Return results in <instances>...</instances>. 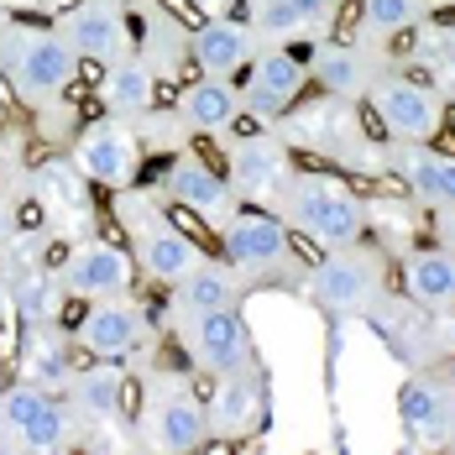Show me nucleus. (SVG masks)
Segmentation results:
<instances>
[{"label": "nucleus", "mask_w": 455, "mask_h": 455, "mask_svg": "<svg viewBox=\"0 0 455 455\" xmlns=\"http://www.w3.org/2000/svg\"><path fill=\"white\" fill-rule=\"evenodd\" d=\"M277 215L288 230L309 235L315 246L335 251V246H356L366 235V204L351 183L330 179V173H293L277 194Z\"/></svg>", "instance_id": "f257e3e1"}, {"label": "nucleus", "mask_w": 455, "mask_h": 455, "mask_svg": "<svg viewBox=\"0 0 455 455\" xmlns=\"http://www.w3.org/2000/svg\"><path fill=\"white\" fill-rule=\"evenodd\" d=\"M0 63L11 74V84L21 100H52L74 84L79 52L68 47L63 32H43V27H5L0 32Z\"/></svg>", "instance_id": "f03ea898"}, {"label": "nucleus", "mask_w": 455, "mask_h": 455, "mask_svg": "<svg viewBox=\"0 0 455 455\" xmlns=\"http://www.w3.org/2000/svg\"><path fill=\"white\" fill-rule=\"evenodd\" d=\"M387 288V262L377 251L356 246H335L324 262L304 273V293L315 299L324 315H366Z\"/></svg>", "instance_id": "7ed1b4c3"}, {"label": "nucleus", "mask_w": 455, "mask_h": 455, "mask_svg": "<svg viewBox=\"0 0 455 455\" xmlns=\"http://www.w3.org/2000/svg\"><path fill=\"white\" fill-rule=\"evenodd\" d=\"M226 257L235 273L251 277H288L299 273V257H293V230L283 215L267 210H241L226 220Z\"/></svg>", "instance_id": "20e7f679"}, {"label": "nucleus", "mask_w": 455, "mask_h": 455, "mask_svg": "<svg viewBox=\"0 0 455 455\" xmlns=\"http://www.w3.org/2000/svg\"><path fill=\"white\" fill-rule=\"evenodd\" d=\"M141 440L168 455L204 451L210 445V413L183 382H157L147 398V413H141Z\"/></svg>", "instance_id": "39448f33"}, {"label": "nucleus", "mask_w": 455, "mask_h": 455, "mask_svg": "<svg viewBox=\"0 0 455 455\" xmlns=\"http://www.w3.org/2000/svg\"><path fill=\"white\" fill-rule=\"evenodd\" d=\"M366 94H371L377 121L398 141H435L445 126V100L419 79H377L366 84Z\"/></svg>", "instance_id": "423d86ee"}, {"label": "nucleus", "mask_w": 455, "mask_h": 455, "mask_svg": "<svg viewBox=\"0 0 455 455\" xmlns=\"http://www.w3.org/2000/svg\"><path fill=\"white\" fill-rule=\"evenodd\" d=\"M183 351L194 356V366L226 377V371H241V366H257V351H251V335L235 309H210V315H183L179 319Z\"/></svg>", "instance_id": "0eeeda50"}, {"label": "nucleus", "mask_w": 455, "mask_h": 455, "mask_svg": "<svg viewBox=\"0 0 455 455\" xmlns=\"http://www.w3.org/2000/svg\"><path fill=\"white\" fill-rule=\"evenodd\" d=\"M63 293H74V299H121V293H132V257L116 246V241H79L68 257H63Z\"/></svg>", "instance_id": "6e6552de"}, {"label": "nucleus", "mask_w": 455, "mask_h": 455, "mask_svg": "<svg viewBox=\"0 0 455 455\" xmlns=\"http://www.w3.org/2000/svg\"><path fill=\"white\" fill-rule=\"evenodd\" d=\"M74 163H79L84 179L110 183V188H126V183L137 179V168H141L137 132H132L121 116L94 121V126H84V137H79V147H74Z\"/></svg>", "instance_id": "1a4fd4ad"}, {"label": "nucleus", "mask_w": 455, "mask_h": 455, "mask_svg": "<svg viewBox=\"0 0 455 455\" xmlns=\"http://www.w3.org/2000/svg\"><path fill=\"white\" fill-rule=\"evenodd\" d=\"M152 340V324L141 315V304H132V293L121 299H94V309L79 319V346L105 356V362H121Z\"/></svg>", "instance_id": "9d476101"}, {"label": "nucleus", "mask_w": 455, "mask_h": 455, "mask_svg": "<svg viewBox=\"0 0 455 455\" xmlns=\"http://www.w3.org/2000/svg\"><path fill=\"white\" fill-rule=\"evenodd\" d=\"M398 424L413 445L455 440V387H445L440 377H409L398 387Z\"/></svg>", "instance_id": "9b49d317"}, {"label": "nucleus", "mask_w": 455, "mask_h": 455, "mask_svg": "<svg viewBox=\"0 0 455 455\" xmlns=\"http://www.w3.org/2000/svg\"><path fill=\"white\" fill-rule=\"evenodd\" d=\"M293 179L288 147L273 137H251L230 147V194L251 199V204H277L283 183Z\"/></svg>", "instance_id": "f8f14e48"}, {"label": "nucleus", "mask_w": 455, "mask_h": 455, "mask_svg": "<svg viewBox=\"0 0 455 455\" xmlns=\"http://www.w3.org/2000/svg\"><path fill=\"white\" fill-rule=\"evenodd\" d=\"M63 37L79 58H100V63H116L132 52V32H126V11L116 0H84L63 16Z\"/></svg>", "instance_id": "ddd939ff"}, {"label": "nucleus", "mask_w": 455, "mask_h": 455, "mask_svg": "<svg viewBox=\"0 0 455 455\" xmlns=\"http://www.w3.org/2000/svg\"><path fill=\"white\" fill-rule=\"evenodd\" d=\"M262 409H267V382L257 366H241V371H226L220 387L210 393V435H251L262 424Z\"/></svg>", "instance_id": "4468645a"}, {"label": "nucleus", "mask_w": 455, "mask_h": 455, "mask_svg": "<svg viewBox=\"0 0 455 455\" xmlns=\"http://www.w3.org/2000/svg\"><path fill=\"white\" fill-rule=\"evenodd\" d=\"M137 262H141V273H152L157 283L173 288L179 277H188L204 262V251L179 226H168V220H141L137 226Z\"/></svg>", "instance_id": "2eb2a0df"}, {"label": "nucleus", "mask_w": 455, "mask_h": 455, "mask_svg": "<svg viewBox=\"0 0 455 455\" xmlns=\"http://www.w3.org/2000/svg\"><path fill=\"white\" fill-rule=\"evenodd\" d=\"M188 52H194V63L204 68V74H241L246 63H251V52H257V32L246 27V21H230V16H210L194 37H188Z\"/></svg>", "instance_id": "dca6fc26"}, {"label": "nucleus", "mask_w": 455, "mask_h": 455, "mask_svg": "<svg viewBox=\"0 0 455 455\" xmlns=\"http://www.w3.org/2000/svg\"><path fill=\"white\" fill-rule=\"evenodd\" d=\"M163 188H168V199L188 204L204 220H220V226L230 220V183L199 157H173L168 173H163Z\"/></svg>", "instance_id": "f3484780"}, {"label": "nucleus", "mask_w": 455, "mask_h": 455, "mask_svg": "<svg viewBox=\"0 0 455 455\" xmlns=\"http://www.w3.org/2000/svg\"><path fill=\"white\" fill-rule=\"evenodd\" d=\"M335 16V0H251V32L267 43H293V37H319Z\"/></svg>", "instance_id": "a211bd4d"}, {"label": "nucleus", "mask_w": 455, "mask_h": 455, "mask_svg": "<svg viewBox=\"0 0 455 455\" xmlns=\"http://www.w3.org/2000/svg\"><path fill=\"white\" fill-rule=\"evenodd\" d=\"M398 173H403V183H409V194L419 204H429V210H455V157L424 152V141H403Z\"/></svg>", "instance_id": "6ab92c4d"}, {"label": "nucleus", "mask_w": 455, "mask_h": 455, "mask_svg": "<svg viewBox=\"0 0 455 455\" xmlns=\"http://www.w3.org/2000/svg\"><path fill=\"white\" fill-rule=\"evenodd\" d=\"M68 398H74V413H79V419H90V424H116V419L126 413V371L116 362L84 366V371H74Z\"/></svg>", "instance_id": "aec40b11"}, {"label": "nucleus", "mask_w": 455, "mask_h": 455, "mask_svg": "<svg viewBox=\"0 0 455 455\" xmlns=\"http://www.w3.org/2000/svg\"><path fill=\"white\" fill-rule=\"evenodd\" d=\"M179 116L183 126H194V132H230L235 126V116H241V90L220 79V74H204V79H194L188 90L179 94Z\"/></svg>", "instance_id": "412c9836"}, {"label": "nucleus", "mask_w": 455, "mask_h": 455, "mask_svg": "<svg viewBox=\"0 0 455 455\" xmlns=\"http://www.w3.org/2000/svg\"><path fill=\"white\" fill-rule=\"evenodd\" d=\"M235 299H241V277L230 262H199L188 277L173 283V309L183 315H210V309H235Z\"/></svg>", "instance_id": "4be33fe9"}, {"label": "nucleus", "mask_w": 455, "mask_h": 455, "mask_svg": "<svg viewBox=\"0 0 455 455\" xmlns=\"http://www.w3.org/2000/svg\"><path fill=\"white\" fill-rule=\"evenodd\" d=\"M309 79H315L319 90H330L335 100H356V94H366V84H371V68H366L362 47L319 43L315 52H309Z\"/></svg>", "instance_id": "5701e85b"}, {"label": "nucleus", "mask_w": 455, "mask_h": 455, "mask_svg": "<svg viewBox=\"0 0 455 455\" xmlns=\"http://www.w3.org/2000/svg\"><path fill=\"white\" fill-rule=\"evenodd\" d=\"M398 277H403V293L424 309L455 304V251H409Z\"/></svg>", "instance_id": "b1692460"}, {"label": "nucleus", "mask_w": 455, "mask_h": 455, "mask_svg": "<svg viewBox=\"0 0 455 455\" xmlns=\"http://www.w3.org/2000/svg\"><path fill=\"white\" fill-rule=\"evenodd\" d=\"M100 100H105V110L110 116H121V121H132V116H147V105H152V63L147 58H116L110 68H105V79H100Z\"/></svg>", "instance_id": "393cba45"}, {"label": "nucleus", "mask_w": 455, "mask_h": 455, "mask_svg": "<svg viewBox=\"0 0 455 455\" xmlns=\"http://www.w3.org/2000/svg\"><path fill=\"white\" fill-rule=\"evenodd\" d=\"M32 335H27V351H21V371H27V382H37L47 393H58V387H68L74 382V356H68V346H63V335H52V324H27Z\"/></svg>", "instance_id": "a878e982"}, {"label": "nucleus", "mask_w": 455, "mask_h": 455, "mask_svg": "<svg viewBox=\"0 0 455 455\" xmlns=\"http://www.w3.org/2000/svg\"><path fill=\"white\" fill-rule=\"evenodd\" d=\"M11 309L27 319V324H52L63 309V277H52L47 267H21L5 288Z\"/></svg>", "instance_id": "bb28decb"}, {"label": "nucleus", "mask_w": 455, "mask_h": 455, "mask_svg": "<svg viewBox=\"0 0 455 455\" xmlns=\"http://www.w3.org/2000/svg\"><path fill=\"white\" fill-rule=\"evenodd\" d=\"M74 440H79V413H74V403H58V398H52L32 424L16 429V445H21V451H47L52 455V451H68Z\"/></svg>", "instance_id": "cd10ccee"}, {"label": "nucleus", "mask_w": 455, "mask_h": 455, "mask_svg": "<svg viewBox=\"0 0 455 455\" xmlns=\"http://www.w3.org/2000/svg\"><path fill=\"white\" fill-rule=\"evenodd\" d=\"M251 84L273 90L277 100H299L309 84V63H299L288 47H267V52H251Z\"/></svg>", "instance_id": "c85d7f7f"}, {"label": "nucleus", "mask_w": 455, "mask_h": 455, "mask_svg": "<svg viewBox=\"0 0 455 455\" xmlns=\"http://www.w3.org/2000/svg\"><path fill=\"white\" fill-rule=\"evenodd\" d=\"M429 16V0H362V32L371 43H387Z\"/></svg>", "instance_id": "c756f323"}, {"label": "nucleus", "mask_w": 455, "mask_h": 455, "mask_svg": "<svg viewBox=\"0 0 455 455\" xmlns=\"http://www.w3.org/2000/svg\"><path fill=\"white\" fill-rule=\"evenodd\" d=\"M47 403H52V393L21 377L16 387H5V393H0V429H11V435H16V429H21V424H32Z\"/></svg>", "instance_id": "7c9ffc66"}, {"label": "nucleus", "mask_w": 455, "mask_h": 455, "mask_svg": "<svg viewBox=\"0 0 455 455\" xmlns=\"http://www.w3.org/2000/svg\"><path fill=\"white\" fill-rule=\"evenodd\" d=\"M283 105H288V100H277L273 90H262V84L246 79V90H241V110H251V116H262V121H277Z\"/></svg>", "instance_id": "2f4dec72"}, {"label": "nucleus", "mask_w": 455, "mask_h": 455, "mask_svg": "<svg viewBox=\"0 0 455 455\" xmlns=\"http://www.w3.org/2000/svg\"><path fill=\"white\" fill-rule=\"evenodd\" d=\"M11 241V204H5V194H0V246Z\"/></svg>", "instance_id": "473e14b6"}, {"label": "nucleus", "mask_w": 455, "mask_h": 455, "mask_svg": "<svg viewBox=\"0 0 455 455\" xmlns=\"http://www.w3.org/2000/svg\"><path fill=\"white\" fill-rule=\"evenodd\" d=\"M194 5H199V11H210V16H226L230 0H194Z\"/></svg>", "instance_id": "72a5a7b5"}, {"label": "nucleus", "mask_w": 455, "mask_h": 455, "mask_svg": "<svg viewBox=\"0 0 455 455\" xmlns=\"http://www.w3.org/2000/svg\"><path fill=\"white\" fill-rule=\"evenodd\" d=\"M0 5H27V11H37V5H47V0H0Z\"/></svg>", "instance_id": "f704fd0d"}, {"label": "nucleus", "mask_w": 455, "mask_h": 455, "mask_svg": "<svg viewBox=\"0 0 455 455\" xmlns=\"http://www.w3.org/2000/svg\"><path fill=\"white\" fill-rule=\"evenodd\" d=\"M5 27H11V11H5V5H0V32H5Z\"/></svg>", "instance_id": "c9c22d12"}, {"label": "nucleus", "mask_w": 455, "mask_h": 455, "mask_svg": "<svg viewBox=\"0 0 455 455\" xmlns=\"http://www.w3.org/2000/svg\"><path fill=\"white\" fill-rule=\"evenodd\" d=\"M5 309H11V299H5V288H0V319H5Z\"/></svg>", "instance_id": "e433bc0d"}, {"label": "nucleus", "mask_w": 455, "mask_h": 455, "mask_svg": "<svg viewBox=\"0 0 455 455\" xmlns=\"http://www.w3.org/2000/svg\"><path fill=\"white\" fill-rule=\"evenodd\" d=\"M429 5H445V0H429Z\"/></svg>", "instance_id": "4c0bfd02"}, {"label": "nucleus", "mask_w": 455, "mask_h": 455, "mask_svg": "<svg viewBox=\"0 0 455 455\" xmlns=\"http://www.w3.org/2000/svg\"><path fill=\"white\" fill-rule=\"evenodd\" d=\"M0 393H5V387H0Z\"/></svg>", "instance_id": "58836bf2"}]
</instances>
